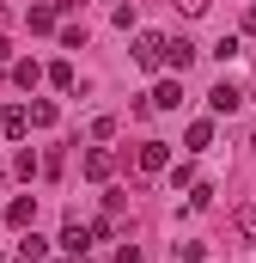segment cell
Segmentation results:
<instances>
[{"mask_svg":"<svg viewBox=\"0 0 256 263\" xmlns=\"http://www.w3.org/2000/svg\"><path fill=\"white\" fill-rule=\"evenodd\" d=\"M134 62L146 67V73L165 67V37H159V31H140V37H134Z\"/></svg>","mask_w":256,"mask_h":263,"instance_id":"6da1fadb","label":"cell"},{"mask_svg":"<svg viewBox=\"0 0 256 263\" xmlns=\"http://www.w3.org/2000/svg\"><path fill=\"white\" fill-rule=\"evenodd\" d=\"M134 165H140V172H165V165H171V141H140Z\"/></svg>","mask_w":256,"mask_h":263,"instance_id":"7a4b0ae2","label":"cell"},{"mask_svg":"<svg viewBox=\"0 0 256 263\" xmlns=\"http://www.w3.org/2000/svg\"><path fill=\"white\" fill-rule=\"evenodd\" d=\"M195 55H201V49H195L189 37H165V67H177V80H183V67H189Z\"/></svg>","mask_w":256,"mask_h":263,"instance_id":"3957f363","label":"cell"},{"mask_svg":"<svg viewBox=\"0 0 256 263\" xmlns=\"http://www.w3.org/2000/svg\"><path fill=\"white\" fill-rule=\"evenodd\" d=\"M207 104H214V117H232V110H238V104H244V92H238V86H232V80H220V86H214V92H207Z\"/></svg>","mask_w":256,"mask_h":263,"instance_id":"277c9868","label":"cell"},{"mask_svg":"<svg viewBox=\"0 0 256 263\" xmlns=\"http://www.w3.org/2000/svg\"><path fill=\"white\" fill-rule=\"evenodd\" d=\"M146 104H153V110H177V104H183V80H159Z\"/></svg>","mask_w":256,"mask_h":263,"instance_id":"5b68a950","label":"cell"},{"mask_svg":"<svg viewBox=\"0 0 256 263\" xmlns=\"http://www.w3.org/2000/svg\"><path fill=\"white\" fill-rule=\"evenodd\" d=\"M61 251H73V257H86V251H92V227L67 220V233H61Z\"/></svg>","mask_w":256,"mask_h":263,"instance_id":"8992f818","label":"cell"},{"mask_svg":"<svg viewBox=\"0 0 256 263\" xmlns=\"http://www.w3.org/2000/svg\"><path fill=\"white\" fill-rule=\"evenodd\" d=\"M110 172H116V159H110L104 147H92V153H86V178H92V184H104Z\"/></svg>","mask_w":256,"mask_h":263,"instance_id":"52a82bcc","label":"cell"},{"mask_svg":"<svg viewBox=\"0 0 256 263\" xmlns=\"http://www.w3.org/2000/svg\"><path fill=\"white\" fill-rule=\"evenodd\" d=\"M55 117H61V110H55L49 98H37V104L25 110V123H31V129H55Z\"/></svg>","mask_w":256,"mask_h":263,"instance_id":"ba28073f","label":"cell"},{"mask_svg":"<svg viewBox=\"0 0 256 263\" xmlns=\"http://www.w3.org/2000/svg\"><path fill=\"white\" fill-rule=\"evenodd\" d=\"M31 214H37V202H31V196H18V202L0 208V220H12V227H31Z\"/></svg>","mask_w":256,"mask_h":263,"instance_id":"9c48e42d","label":"cell"},{"mask_svg":"<svg viewBox=\"0 0 256 263\" xmlns=\"http://www.w3.org/2000/svg\"><path fill=\"white\" fill-rule=\"evenodd\" d=\"M183 147L189 153H201V147H214V123L201 117V123H189V135H183Z\"/></svg>","mask_w":256,"mask_h":263,"instance_id":"30bf717a","label":"cell"},{"mask_svg":"<svg viewBox=\"0 0 256 263\" xmlns=\"http://www.w3.org/2000/svg\"><path fill=\"white\" fill-rule=\"evenodd\" d=\"M18 257H25V263L49 257V239H43V233H25V239H18Z\"/></svg>","mask_w":256,"mask_h":263,"instance_id":"8fae6325","label":"cell"},{"mask_svg":"<svg viewBox=\"0 0 256 263\" xmlns=\"http://www.w3.org/2000/svg\"><path fill=\"white\" fill-rule=\"evenodd\" d=\"M43 80H49L55 92H73V62H55V67H43Z\"/></svg>","mask_w":256,"mask_h":263,"instance_id":"7c38bea8","label":"cell"},{"mask_svg":"<svg viewBox=\"0 0 256 263\" xmlns=\"http://www.w3.org/2000/svg\"><path fill=\"white\" fill-rule=\"evenodd\" d=\"M55 18H61V6H31V31H55Z\"/></svg>","mask_w":256,"mask_h":263,"instance_id":"4fadbf2b","label":"cell"},{"mask_svg":"<svg viewBox=\"0 0 256 263\" xmlns=\"http://www.w3.org/2000/svg\"><path fill=\"white\" fill-rule=\"evenodd\" d=\"M0 129L12 135V141H25V129H31V123H25V110H0Z\"/></svg>","mask_w":256,"mask_h":263,"instance_id":"5bb4252c","label":"cell"},{"mask_svg":"<svg viewBox=\"0 0 256 263\" xmlns=\"http://www.w3.org/2000/svg\"><path fill=\"white\" fill-rule=\"evenodd\" d=\"M12 80H18V86H25V92H31V86H37V80H43V67H37V62H12Z\"/></svg>","mask_w":256,"mask_h":263,"instance_id":"9a60e30c","label":"cell"},{"mask_svg":"<svg viewBox=\"0 0 256 263\" xmlns=\"http://www.w3.org/2000/svg\"><path fill=\"white\" fill-rule=\"evenodd\" d=\"M165 172H171V190H189V184H195V172H189V165H165Z\"/></svg>","mask_w":256,"mask_h":263,"instance_id":"2e32d148","label":"cell"},{"mask_svg":"<svg viewBox=\"0 0 256 263\" xmlns=\"http://www.w3.org/2000/svg\"><path fill=\"white\" fill-rule=\"evenodd\" d=\"M238 227H244V239H256V208H238Z\"/></svg>","mask_w":256,"mask_h":263,"instance_id":"e0dca14e","label":"cell"},{"mask_svg":"<svg viewBox=\"0 0 256 263\" xmlns=\"http://www.w3.org/2000/svg\"><path fill=\"white\" fill-rule=\"evenodd\" d=\"M177 6H183L189 18H201V12H207V0H177Z\"/></svg>","mask_w":256,"mask_h":263,"instance_id":"ac0fdd59","label":"cell"},{"mask_svg":"<svg viewBox=\"0 0 256 263\" xmlns=\"http://www.w3.org/2000/svg\"><path fill=\"white\" fill-rule=\"evenodd\" d=\"M244 31H256V6H250V12H244Z\"/></svg>","mask_w":256,"mask_h":263,"instance_id":"d6986e66","label":"cell"},{"mask_svg":"<svg viewBox=\"0 0 256 263\" xmlns=\"http://www.w3.org/2000/svg\"><path fill=\"white\" fill-rule=\"evenodd\" d=\"M0 62H6V37H0Z\"/></svg>","mask_w":256,"mask_h":263,"instance_id":"ffe728a7","label":"cell"},{"mask_svg":"<svg viewBox=\"0 0 256 263\" xmlns=\"http://www.w3.org/2000/svg\"><path fill=\"white\" fill-rule=\"evenodd\" d=\"M250 147H256V129H250Z\"/></svg>","mask_w":256,"mask_h":263,"instance_id":"44dd1931","label":"cell"}]
</instances>
